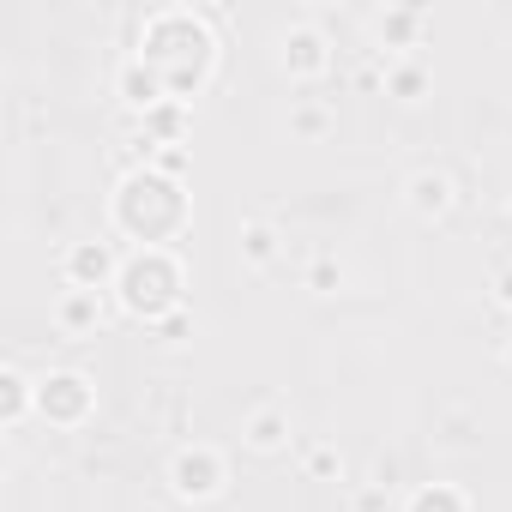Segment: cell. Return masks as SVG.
Wrapping results in <instances>:
<instances>
[{
    "instance_id": "6da1fadb",
    "label": "cell",
    "mask_w": 512,
    "mask_h": 512,
    "mask_svg": "<svg viewBox=\"0 0 512 512\" xmlns=\"http://www.w3.org/2000/svg\"><path fill=\"white\" fill-rule=\"evenodd\" d=\"M211 19L217 13H193V7H163V13H151L145 19V31H139V61L163 79V91L175 97V103H187L193 109V97L211 85V73H217V37H211Z\"/></svg>"
},
{
    "instance_id": "7a4b0ae2",
    "label": "cell",
    "mask_w": 512,
    "mask_h": 512,
    "mask_svg": "<svg viewBox=\"0 0 512 512\" xmlns=\"http://www.w3.org/2000/svg\"><path fill=\"white\" fill-rule=\"evenodd\" d=\"M187 223H193V193L157 163H133L109 193V229L133 247H175Z\"/></svg>"
},
{
    "instance_id": "3957f363",
    "label": "cell",
    "mask_w": 512,
    "mask_h": 512,
    "mask_svg": "<svg viewBox=\"0 0 512 512\" xmlns=\"http://www.w3.org/2000/svg\"><path fill=\"white\" fill-rule=\"evenodd\" d=\"M115 302L127 320H145V326H163L169 314L187 308V266L175 247H133L121 260V278H115Z\"/></svg>"
},
{
    "instance_id": "277c9868",
    "label": "cell",
    "mask_w": 512,
    "mask_h": 512,
    "mask_svg": "<svg viewBox=\"0 0 512 512\" xmlns=\"http://www.w3.org/2000/svg\"><path fill=\"white\" fill-rule=\"evenodd\" d=\"M169 488H175V500H187V506L223 500V494H229V452L211 446V440H181V446L169 452Z\"/></svg>"
},
{
    "instance_id": "5b68a950",
    "label": "cell",
    "mask_w": 512,
    "mask_h": 512,
    "mask_svg": "<svg viewBox=\"0 0 512 512\" xmlns=\"http://www.w3.org/2000/svg\"><path fill=\"white\" fill-rule=\"evenodd\" d=\"M278 67H284L290 85H320L338 67V43L326 37L320 19H290L278 31Z\"/></svg>"
},
{
    "instance_id": "8992f818",
    "label": "cell",
    "mask_w": 512,
    "mask_h": 512,
    "mask_svg": "<svg viewBox=\"0 0 512 512\" xmlns=\"http://www.w3.org/2000/svg\"><path fill=\"white\" fill-rule=\"evenodd\" d=\"M91 410H97L91 374H79V368H49V374H37V416H43L49 428H85Z\"/></svg>"
},
{
    "instance_id": "52a82bcc",
    "label": "cell",
    "mask_w": 512,
    "mask_h": 512,
    "mask_svg": "<svg viewBox=\"0 0 512 512\" xmlns=\"http://www.w3.org/2000/svg\"><path fill=\"white\" fill-rule=\"evenodd\" d=\"M121 260H127V253L115 241H73L61 253V278H67V290H97L103 296V290H115Z\"/></svg>"
},
{
    "instance_id": "ba28073f",
    "label": "cell",
    "mask_w": 512,
    "mask_h": 512,
    "mask_svg": "<svg viewBox=\"0 0 512 512\" xmlns=\"http://www.w3.org/2000/svg\"><path fill=\"white\" fill-rule=\"evenodd\" d=\"M290 440H296V416H290L284 398H266V404H253V410L241 416V446H247V452L278 458V452H290Z\"/></svg>"
},
{
    "instance_id": "9c48e42d",
    "label": "cell",
    "mask_w": 512,
    "mask_h": 512,
    "mask_svg": "<svg viewBox=\"0 0 512 512\" xmlns=\"http://www.w3.org/2000/svg\"><path fill=\"white\" fill-rule=\"evenodd\" d=\"M404 205H410V217H422V223L446 217V211L458 205V181H452V169H440V163L410 169V175H404Z\"/></svg>"
},
{
    "instance_id": "30bf717a",
    "label": "cell",
    "mask_w": 512,
    "mask_h": 512,
    "mask_svg": "<svg viewBox=\"0 0 512 512\" xmlns=\"http://www.w3.org/2000/svg\"><path fill=\"white\" fill-rule=\"evenodd\" d=\"M103 320H109V308H103L97 290H61V302H55V332L61 338H97Z\"/></svg>"
},
{
    "instance_id": "8fae6325",
    "label": "cell",
    "mask_w": 512,
    "mask_h": 512,
    "mask_svg": "<svg viewBox=\"0 0 512 512\" xmlns=\"http://www.w3.org/2000/svg\"><path fill=\"white\" fill-rule=\"evenodd\" d=\"M368 31L380 37V55L398 61V55H410L416 37H422V7H386V13L368 19Z\"/></svg>"
},
{
    "instance_id": "7c38bea8",
    "label": "cell",
    "mask_w": 512,
    "mask_h": 512,
    "mask_svg": "<svg viewBox=\"0 0 512 512\" xmlns=\"http://www.w3.org/2000/svg\"><path fill=\"white\" fill-rule=\"evenodd\" d=\"M235 253H241V266H247V272H272V266H278V253H284V241H278V229H272L266 217H241V229H235Z\"/></svg>"
},
{
    "instance_id": "4fadbf2b",
    "label": "cell",
    "mask_w": 512,
    "mask_h": 512,
    "mask_svg": "<svg viewBox=\"0 0 512 512\" xmlns=\"http://www.w3.org/2000/svg\"><path fill=\"white\" fill-rule=\"evenodd\" d=\"M115 91H121V103L127 109H139V115H151L157 103H169V91H163V79L139 61V55H127L121 61V73H115Z\"/></svg>"
},
{
    "instance_id": "5bb4252c",
    "label": "cell",
    "mask_w": 512,
    "mask_h": 512,
    "mask_svg": "<svg viewBox=\"0 0 512 512\" xmlns=\"http://www.w3.org/2000/svg\"><path fill=\"white\" fill-rule=\"evenodd\" d=\"M31 410H37V380L19 362H7L0 368V428H19Z\"/></svg>"
},
{
    "instance_id": "9a60e30c",
    "label": "cell",
    "mask_w": 512,
    "mask_h": 512,
    "mask_svg": "<svg viewBox=\"0 0 512 512\" xmlns=\"http://www.w3.org/2000/svg\"><path fill=\"white\" fill-rule=\"evenodd\" d=\"M332 127H338V109H332L326 97H290V139L320 145Z\"/></svg>"
},
{
    "instance_id": "2e32d148",
    "label": "cell",
    "mask_w": 512,
    "mask_h": 512,
    "mask_svg": "<svg viewBox=\"0 0 512 512\" xmlns=\"http://www.w3.org/2000/svg\"><path fill=\"white\" fill-rule=\"evenodd\" d=\"M404 512H476V500L458 482H416L404 494Z\"/></svg>"
},
{
    "instance_id": "e0dca14e",
    "label": "cell",
    "mask_w": 512,
    "mask_h": 512,
    "mask_svg": "<svg viewBox=\"0 0 512 512\" xmlns=\"http://www.w3.org/2000/svg\"><path fill=\"white\" fill-rule=\"evenodd\" d=\"M380 79H386V97H398V103H422V97H428V67H422L416 55L386 61V67H380Z\"/></svg>"
},
{
    "instance_id": "ac0fdd59",
    "label": "cell",
    "mask_w": 512,
    "mask_h": 512,
    "mask_svg": "<svg viewBox=\"0 0 512 512\" xmlns=\"http://www.w3.org/2000/svg\"><path fill=\"white\" fill-rule=\"evenodd\" d=\"M302 476H308V482H332V476H344V452H338L332 440H314V446L302 452Z\"/></svg>"
},
{
    "instance_id": "d6986e66",
    "label": "cell",
    "mask_w": 512,
    "mask_h": 512,
    "mask_svg": "<svg viewBox=\"0 0 512 512\" xmlns=\"http://www.w3.org/2000/svg\"><path fill=\"white\" fill-rule=\"evenodd\" d=\"M350 512H392V482H380V476L350 482Z\"/></svg>"
},
{
    "instance_id": "ffe728a7",
    "label": "cell",
    "mask_w": 512,
    "mask_h": 512,
    "mask_svg": "<svg viewBox=\"0 0 512 512\" xmlns=\"http://www.w3.org/2000/svg\"><path fill=\"white\" fill-rule=\"evenodd\" d=\"M338 284H344V266L332 260V253H320V260L308 266V290H314V296H332Z\"/></svg>"
},
{
    "instance_id": "44dd1931",
    "label": "cell",
    "mask_w": 512,
    "mask_h": 512,
    "mask_svg": "<svg viewBox=\"0 0 512 512\" xmlns=\"http://www.w3.org/2000/svg\"><path fill=\"white\" fill-rule=\"evenodd\" d=\"M151 332H157V338H163V344H181V338H187V332H193V314H187V308H181V314H169V320H163V326H151Z\"/></svg>"
},
{
    "instance_id": "7402d4cb",
    "label": "cell",
    "mask_w": 512,
    "mask_h": 512,
    "mask_svg": "<svg viewBox=\"0 0 512 512\" xmlns=\"http://www.w3.org/2000/svg\"><path fill=\"white\" fill-rule=\"evenodd\" d=\"M151 163H157V169H163V175H175V181H181V175H187V151H181V145H163V151H157V157H151Z\"/></svg>"
},
{
    "instance_id": "603a6c76",
    "label": "cell",
    "mask_w": 512,
    "mask_h": 512,
    "mask_svg": "<svg viewBox=\"0 0 512 512\" xmlns=\"http://www.w3.org/2000/svg\"><path fill=\"white\" fill-rule=\"evenodd\" d=\"M488 290H494V302H500V308L512 314V260H506V266L494 272V284H488Z\"/></svg>"
},
{
    "instance_id": "cb8c5ba5",
    "label": "cell",
    "mask_w": 512,
    "mask_h": 512,
    "mask_svg": "<svg viewBox=\"0 0 512 512\" xmlns=\"http://www.w3.org/2000/svg\"><path fill=\"white\" fill-rule=\"evenodd\" d=\"M500 362H506V368H512V338H500Z\"/></svg>"
},
{
    "instance_id": "d4e9b609",
    "label": "cell",
    "mask_w": 512,
    "mask_h": 512,
    "mask_svg": "<svg viewBox=\"0 0 512 512\" xmlns=\"http://www.w3.org/2000/svg\"><path fill=\"white\" fill-rule=\"evenodd\" d=\"M506 211H512V205H506Z\"/></svg>"
}]
</instances>
